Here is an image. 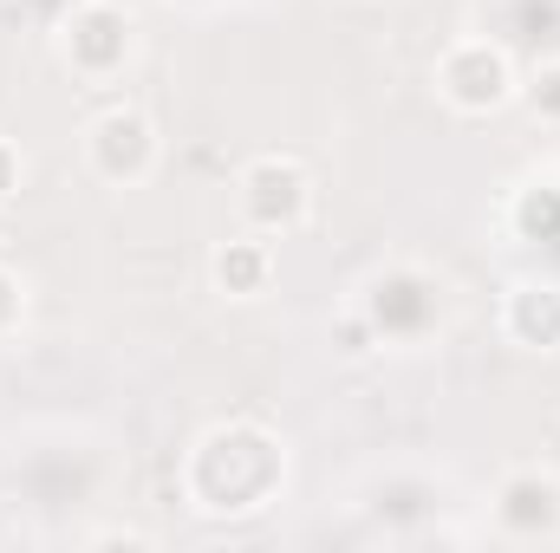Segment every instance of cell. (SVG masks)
Instances as JSON below:
<instances>
[{"mask_svg": "<svg viewBox=\"0 0 560 553\" xmlns=\"http://www.w3.org/2000/svg\"><path fill=\"white\" fill-rule=\"evenodd\" d=\"M280 482V449L275 436L248 430V423H229V430H209L189 456V495L209 508V515H242V508H261Z\"/></svg>", "mask_w": 560, "mask_h": 553, "instance_id": "6da1fadb", "label": "cell"}, {"mask_svg": "<svg viewBox=\"0 0 560 553\" xmlns=\"http://www.w3.org/2000/svg\"><path fill=\"white\" fill-rule=\"evenodd\" d=\"M436 98L463 118H489L502 105L522 98V79H515V59L495 46V39H456L443 59H436Z\"/></svg>", "mask_w": 560, "mask_h": 553, "instance_id": "7a4b0ae2", "label": "cell"}, {"mask_svg": "<svg viewBox=\"0 0 560 553\" xmlns=\"http://www.w3.org/2000/svg\"><path fill=\"white\" fill-rule=\"evenodd\" d=\"M242 215H248V228L268 235V242L306 228V215H313V176H306L293 156H255V163L242 169Z\"/></svg>", "mask_w": 560, "mask_h": 553, "instance_id": "3957f363", "label": "cell"}, {"mask_svg": "<svg viewBox=\"0 0 560 553\" xmlns=\"http://www.w3.org/2000/svg\"><path fill=\"white\" fill-rule=\"evenodd\" d=\"M156 125L131 111V105H112V111H98L92 125H85V163H92V176L98 183H118V189H138L143 176L156 169Z\"/></svg>", "mask_w": 560, "mask_h": 553, "instance_id": "277c9868", "label": "cell"}, {"mask_svg": "<svg viewBox=\"0 0 560 553\" xmlns=\"http://www.w3.org/2000/svg\"><path fill=\"white\" fill-rule=\"evenodd\" d=\"M59 52L79 79H112L131 59V13L112 0H79L59 26Z\"/></svg>", "mask_w": 560, "mask_h": 553, "instance_id": "5b68a950", "label": "cell"}, {"mask_svg": "<svg viewBox=\"0 0 560 553\" xmlns=\"http://www.w3.org/2000/svg\"><path fill=\"white\" fill-rule=\"evenodd\" d=\"M495 528L509 541H555L560 534V475L555 469H509L495 482Z\"/></svg>", "mask_w": 560, "mask_h": 553, "instance_id": "8992f818", "label": "cell"}, {"mask_svg": "<svg viewBox=\"0 0 560 553\" xmlns=\"http://www.w3.org/2000/svg\"><path fill=\"white\" fill-rule=\"evenodd\" d=\"M209 280H215V293H229V299H261L268 280H275V242L255 235V228L215 242V255H209Z\"/></svg>", "mask_w": 560, "mask_h": 553, "instance_id": "52a82bcc", "label": "cell"}, {"mask_svg": "<svg viewBox=\"0 0 560 553\" xmlns=\"http://www.w3.org/2000/svg\"><path fill=\"white\" fill-rule=\"evenodd\" d=\"M502 326H509V339H515V345L555 352V345H560V286H548V280L515 286V293H509V306H502Z\"/></svg>", "mask_w": 560, "mask_h": 553, "instance_id": "ba28073f", "label": "cell"}, {"mask_svg": "<svg viewBox=\"0 0 560 553\" xmlns=\"http://www.w3.org/2000/svg\"><path fill=\"white\" fill-rule=\"evenodd\" d=\"M522 105H528L541 125H560V59H548L535 79H522Z\"/></svg>", "mask_w": 560, "mask_h": 553, "instance_id": "9c48e42d", "label": "cell"}, {"mask_svg": "<svg viewBox=\"0 0 560 553\" xmlns=\"http://www.w3.org/2000/svg\"><path fill=\"white\" fill-rule=\"evenodd\" d=\"M20 313H26V293H20V280L0 268V339H7L13 326H20Z\"/></svg>", "mask_w": 560, "mask_h": 553, "instance_id": "30bf717a", "label": "cell"}, {"mask_svg": "<svg viewBox=\"0 0 560 553\" xmlns=\"http://www.w3.org/2000/svg\"><path fill=\"white\" fill-rule=\"evenodd\" d=\"M13 189H20V150L0 138V202H13Z\"/></svg>", "mask_w": 560, "mask_h": 553, "instance_id": "8fae6325", "label": "cell"}]
</instances>
